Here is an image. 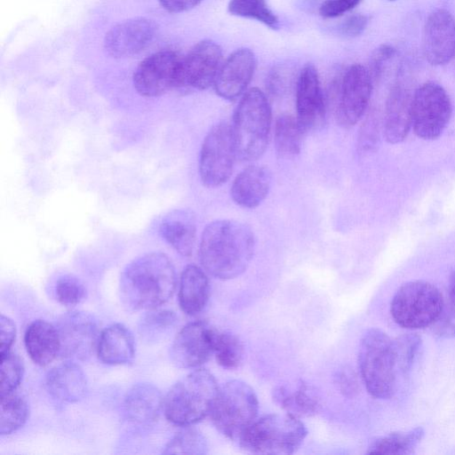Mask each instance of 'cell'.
I'll return each instance as SVG.
<instances>
[{
  "mask_svg": "<svg viewBox=\"0 0 455 455\" xmlns=\"http://www.w3.org/2000/svg\"><path fill=\"white\" fill-rule=\"evenodd\" d=\"M255 249V237L246 224L234 220H217L203 231L199 259L212 276L233 279L250 265Z\"/></svg>",
  "mask_w": 455,
  "mask_h": 455,
  "instance_id": "cell-1",
  "label": "cell"
},
{
  "mask_svg": "<svg viewBox=\"0 0 455 455\" xmlns=\"http://www.w3.org/2000/svg\"><path fill=\"white\" fill-rule=\"evenodd\" d=\"M176 274L170 259L150 252L132 260L124 269L119 284L123 304L132 310L154 309L172 296Z\"/></svg>",
  "mask_w": 455,
  "mask_h": 455,
  "instance_id": "cell-2",
  "label": "cell"
},
{
  "mask_svg": "<svg viewBox=\"0 0 455 455\" xmlns=\"http://www.w3.org/2000/svg\"><path fill=\"white\" fill-rule=\"evenodd\" d=\"M271 108L259 88L246 91L235 111L231 124L237 158L254 161L265 152L271 129Z\"/></svg>",
  "mask_w": 455,
  "mask_h": 455,
  "instance_id": "cell-3",
  "label": "cell"
},
{
  "mask_svg": "<svg viewBox=\"0 0 455 455\" xmlns=\"http://www.w3.org/2000/svg\"><path fill=\"white\" fill-rule=\"evenodd\" d=\"M219 388L209 371H193L177 381L164 398L165 417L181 427L201 421L210 415Z\"/></svg>",
  "mask_w": 455,
  "mask_h": 455,
  "instance_id": "cell-4",
  "label": "cell"
},
{
  "mask_svg": "<svg viewBox=\"0 0 455 455\" xmlns=\"http://www.w3.org/2000/svg\"><path fill=\"white\" fill-rule=\"evenodd\" d=\"M358 364L367 391L379 399H387L395 391L397 361L395 341L383 331L371 328L363 336Z\"/></svg>",
  "mask_w": 455,
  "mask_h": 455,
  "instance_id": "cell-5",
  "label": "cell"
},
{
  "mask_svg": "<svg viewBox=\"0 0 455 455\" xmlns=\"http://www.w3.org/2000/svg\"><path fill=\"white\" fill-rule=\"evenodd\" d=\"M307 434L300 419L288 413H275L255 419L238 440L240 446L250 453L289 455L297 451Z\"/></svg>",
  "mask_w": 455,
  "mask_h": 455,
  "instance_id": "cell-6",
  "label": "cell"
},
{
  "mask_svg": "<svg viewBox=\"0 0 455 455\" xmlns=\"http://www.w3.org/2000/svg\"><path fill=\"white\" fill-rule=\"evenodd\" d=\"M259 402L254 390L242 380H230L219 388L210 417L225 436L235 440L256 419Z\"/></svg>",
  "mask_w": 455,
  "mask_h": 455,
  "instance_id": "cell-7",
  "label": "cell"
},
{
  "mask_svg": "<svg viewBox=\"0 0 455 455\" xmlns=\"http://www.w3.org/2000/svg\"><path fill=\"white\" fill-rule=\"evenodd\" d=\"M443 301L434 284L421 280L411 281L395 293L390 313L394 321L405 329H423L437 320Z\"/></svg>",
  "mask_w": 455,
  "mask_h": 455,
  "instance_id": "cell-8",
  "label": "cell"
},
{
  "mask_svg": "<svg viewBox=\"0 0 455 455\" xmlns=\"http://www.w3.org/2000/svg\"><path fill=\"white\" fill-rule=\"evenodd\" d=\"M236 158L231 125L227 122L214 124L200 149L198 171L202 183L207 188H218L226 183Z\"/></svg>",
  "mask_w": 455,
  "mask_h": 455,
  "instance_id": "cell-9",
  "label": "cell"
},
{
  "mask_svg": "<svg viewBox=\"0 0 455 455\" xmlns=\"http://www.w3.org/2000/svg\"><path fill=\"white\" fill-rule=\"evenodd\" d=\"M452 107L446 91L438 84L427 82L412 96L411 127L423 140L437 139L446 128Z\"/></svg>",
  "mask_w": 455,
  "mask_h": 455,
  "instance_id": "cell-10",
  "label": "cell"
},
{
  "mask_svg": "<svg viewBox=\"0 0 455 455\" xmlns=\"http://www.w3.org/2000/svg\"><path fill=\"white\" fill-rule=\"evenodd\" d=\"M182 56L173 51L155 52L142 60L133 75L135 90L143 97L161 96L180 89Z\"/></svg>",
  "mask_w": 455,
  "mask_h": 455,
  "instance_id": "cell-11",
  "label": "cell"
},
{
  "mask_svg": "<svg viewBox=\"0 0 455 455\" xmlns=\"http://www.w3.org/2000/svg\"><path fill=\"white\" fill-rule=\"evenodd\" d=\"M373 80L364 66L354 64L343 75L336 87V117L340 125H355L368 107Z\"/></svg>",
  "mask_w": 455,
  "mask_h": 455,
  "instance_id": "cell-12",
  "label": "cell"
},
{
  "mask_svg": "<svg viewBox=\"0 0 455 455\" xmlns=\"http://www.w3.org/2000/svg\"><path fill=\"white\" fill-rule=\"evenodd\" d=\"M60 355L72 360H86L97 349L99 328L95 318L85 312L70 311L56 324Z\"/></svg>",
  "mask_w": 455,
  "mask_h": 455,
  "instance_id": "cell-13",
  "label": "cell"
},
{
  "mask_svg": "<svg viewBox=\"0 0 455 455\" xmlns=\"http://www.w3.org/2000/svg\"><path fill=\"white\" fill-rule=\"evenodd\" d=\"M218 331L207 323L196 321L184 326L173 339L171 359L179 368H196L214 354Z\"/></svg>",
  "mask_w": 455,
  "mask_h": 455,
  "instance_id": "cell-14",
  "label": "cell"
},
{
  "mask_svg": "<svg viewBox=\"0 0 455 455\" xmlns=\"http://www.w3.org/2000/svg\"><path fill=\"white\" fill-rule=\"evenodd\" d=\"M222 64V52L212 40L196 44L182 58L180 89L205 90L213 85Z\"/></svg>",
  "mask_w": 455,
  "mask_h": 455,
  "instance_id": "cell-15",
  "label": "cell"
},
{
  "mask_svg": "<svg viewBox=\"0 0 455 455\" xmlns=\"http://www.w3.org/2000/svg\"><path fill=\"white\" fill-rule=\"evenodd\" d=\"M297 119L305 132L321 128L325 120V102L315 67L306 64L296 84Z\"/></svg>",
  "mask_w": 455,
  "mask_h": 455,
  "instance_id": "cell-16",
  "label": "cell"
},
{
  "mask_svg": "<svg viewBox=\"0 0 455 455\" xmlns=\"http://www.w3.org/2000/svg\"><path fill=\"white\" fill-rule=\"evenodd\" d=\"M422 51L434 66L455 59V18L444 9L433 12L427 19L422 35Z\"/></svg>",
  "mask_w": 455,
  "mask_h": 455,
  "instance_id": "cell-17",
  "label": "cell"
},
{
  "mask_svg": "<svg viewBox=\"0 0 455 455\" xmlns=\"http://www.w3.org/2000/svg\"><path fill=\"white\" fill-rule=\"evenodd\" d=\"M156 23L147 18L124 20L112 28L105 37V49L115 58L131 57L146 49L154 40Z\"/></svg>",
  "mask_w": 455,
  "mask_h": 455,
  "instance_id": "cell-18",
  "label": "cell"
},
{
  "mask_svg": "<svg viewBox=\"0 0 455 455\" xmlns=\"http://www.w3.org/2000/svg\"><path fill=\"white\" fill-rule=\"evenodd\" d=\"M256 68V57L248 48L233 52L221 64L213 87L225 100H235L244 93Z\"/></svg>",
  "mask_w": 455,
  "mask_h": 455,
  "instance_id": "cell-19",
  "label": "cell"
},
{
  "mask_svg": "<svg viewBox=\"0 0 455 455\" xmlns=\"http://www.w3.org/2000/svg\"><path fill=\"white\" fill-rule=\"evenodd\" d=\"M413 93L397 84L390 90L387 98L383 116V134L390 144L404 140L411 128V104Z\"/></svg>",
  "mask_w": 455,
  "mask_h": 455,
  "instance_id": "cell-20",
  "label": "cell"
},
{
  "mask_svg": "<svg viewBox=\"0 0 455 455\" xmlns=\"http://www.w3.org/2000/svg\"><path fill=\"white\" fill-rule=\"evenodd\" d=\"M270 187V171L263 165H250L233 180L230 196L237 205L253 209L265 200Z\"/></svg>",
  "mask_w": 455,
  "mask_h": 455,
  "instance_id": "cell-21",
  "label": "cell"
},
{
  "mask_svg": "<svg viewBox=\"0 0 455 455\" xmlns=\"http://www.w3.org/2000/svg\"><path fill=\"white\" fill-rule=\"evenodd\" d=\"M46 387L54 399L65 403H76L84 399L88 392L85 374L73 362L53 367L46 376Z\"/></svg>",
  "mask_w": 455,
  "mask_h": 455,
  "instance_id": "cell-22",
  "label": "cell"
},
{
  "mask_svg": "<svg viewBox=\"0 0 455 455\" xmlns=\"http://www.w3.org/2000/svg\"><path fill=\"white\" fill-rule=\"evenodd\" d=\"M164 409V398L160 390L150 383L134 385L124 400L126 418L138 424H149L157 419Z\"/></svg>",
  "mask_w": 455,
  "mask_h": 455,
  "instance_id": "cell-23",
  "label": "cell"
},
{
  "mask_svg": "<svg viewBox=\"0 0 455 455\" xmlns=\"http://www.w3.org/2000/svg\"><path fill=\"white\" fill-rule=\"evenodd\" d=\"M135 343L131 331L121 323L104 329L97 345L99 359L107 364H125L134 357Z\"/></svg>",
  "mask_w": 455,
  "mask_h": 455,
  "instance_id": "cell-24",
  "label": "cell"
},
{
  "mask_svg": "<svg viewBox=\"0 0 455 455\" xmlns=\"http://www.w3.org/2000/svg\"><path fill=\"white\" fill-rule=\"evenodd\" d=\"M273 398L286 413L298 419L315 416L322 406L319 392L304 380H300L296 388L275 387Z\"/></svg>",
  "mask_w": 455,
  "mask_h": 455,
  "instance_id": "cell-25",
  "label": "cell"
},
{
  "mask_svg": "<svg viewBox=\"0 0 455 455\" xmlns=\"http://www.w3.org/2000/svg\"><path fill=\"white\" fill-rule=\"evenodd\" d=\"M163 238L180 255L192 254L196 242V220L188 210H174L163 219L160 225Z\"/></svg>",
  "mask_w": 455,
  "mask_h": 455,
  "instance_id": "cell-26",
  "label": "cell"
},
{
  "mask_svg": "<svg viewBox=\"0 0 455 455\" xmlns=\"http://www.w3.org/2000/svg\"><path fill=\"white\" fill-rule=\"evenodd\" d=\"M210 295L209 280L199 267L187 266L180 279L179 304L181 310L195 315L200 313L207 304Z\"/></svg>",
  "mask_w": 455,
  "mask_h": 455,
  "instance_id": "cell-27",
  "label": "cell"
},
{
  "mask_svg": "<svg viewBox=\"0 0 455 455\" xmlns=\"http://www.w3.org/2000/svg\"><path fill=\"white\" fill-rule=\"evenodd\" d=\"M24 340L28 354L38 365H47L60 355L56 326L46 321L33 322L26 331Z\"/></svg>",
  "mask_w": 455,
  "mask_h": 455,
  "instance_id": "cell-28",
  "label": "cell"
},
{
  "mask_svg": "<svg viewBox=\"0 0 455 455\" xmlns=\"http://www.w3.org/2000/svg\"><path fill=\"white\" fill-rule=\"evenodd\" d=\"M305 131L296 116H280L275 124V150L283 158H292L299 154Z\"/></svg>",
  "mask_w": 455,
  "mask_h": 455,
  "instance_id": "cell-29",
  "label": "cell"
},
{
  "mask_svg": "<svg viewBox=\"0 0 455 455\" xmlns=\"http://www.w3.org/2000/svg\"><path fill=\"white\" fill-rule=\"evenodd\" d=\"M424 435L418 427L406 432H395L376 439L368 448L371 454L407 455L413 453Z\"/></svg>",
  "mask_w": 455,
  "mask_h": 455,
  "instance_id": "cell-30",
  "label": "cell"
},
{
  "mask_svg": "<svg viewBox=\"0 0 455 455\" xmlns=\"http://www.w3.org/2000/svg\"><path fill=\"white\" fill-rule=\"evenodd\" d=\"M27 401L12 392L0 395V435H10L24 425L28 417Z\"/></svg>",
  "mask_w": 455,
  "mask_h": 455,
  "instance_id": "cell-31",
  "label": "cell"
},
{
  "mask_svg": "<svg viewBox=\"0 0 455 455\" xmlns=\"http://www.w3.org/2000/svg\"><path fill=\"white\" fill-rule=\"evenodd\" d=\"M177 323L174 312L166 309H150L140 320L139 333L148 343H156L167 337Z\"/></svg>",
  "mask_w": 455,
  "mask_h": 455,
  "instance_id": "cell-32",
  "label": "cell"
},
{
  "mask_svg": "<svg viewBox=\"0 0 455 455\" xmlns=\"http://www.w3.org/2000/svg\"><path fill=\"white\" fill-rule=\"evenodd\" d=\"M228 10L233 15L256 20L272 29L278 28V18L267 0H230Z\"/></svg>",
  "mask_w": 455,
  "mask_h": 455,
  "instance_id": "cell-33",
  "label": "cell"
},
{
  "mask_svg": "<svg viewBox=\"0 0 455 455\" xmlns=\"http://www.w3.org/2000/svg\"><path fill=\"white\" fill-rule=\"evenodd\" d=\"M214 355L220 366L226 369L237 368L242 363L244 355L243 343L235 334L218 331Z\"/></svg>",
  "mask_w": 455,
  "mask_h": 455,
  "instance_id": "cell-34",
  "label": "cell"
},
{
  "mask_svg": "<svg viewBox=\"0 0 455 455\" xmlns=\"http://www.w3.org/2000/svg\"><path fill=\"white\" fill-rule=\"evenodd\" d=\"M208 444L204 435L197 429L185 427L165 446L164 454H205Z\"/></svg>",
  "mask_w": 455,
  "mask_h": 455,
  "instance_id": "cell-35",
  "label": "cell"
},
{
  "mask_svg": "<svg viewBox=\"0 0 455 455\" xmlns=\"http://www.w3.org/2000/svg\"><path fill=\"white\" fill-rule=\"evenodd\" d=\"M21 359L11 351L1 355L0 395L14 392L23 375Z\"/></svg>",
  "mask_w": 455,
  "mask_h": 455,
  "instance_id": "cell-36",
  "label": "cell"
},
{
  "mask_svg": "<svg viewBox=\"0 0 455 455\" xmlns=\"http://www.w3.org/2000/svg\"><path fill=\"white\" fill-rule=\"evenodd\" d=\"M55 294L60 304L66 307H74L85 299L86 289L78 278L65 275L57 281Z\"/></svg>",
  "mask_w": 455,
  "mask_h": 455,
  "instance_id": "cell-37",
  "label": "cell"
},
{
  "mask_svg": "<svg viewBox=\"0 0 455 455\" xmlns=\"http://www.w3.org/2000/svg\"><path fill=\"white\" fill-rule=\"evenodd\" d=\"M395 341L397 367L403 371H408L420 347V338L416 334H406Z\"/></svg>",
  "mask_w": 455,
  "mask_h": 455,
  "instance_id": "cell-38",
  "label": "cell"
},
{
  "mask_svg": "<svg viewBox=\"0 0 455 455\" xmlns=\"http://www.w3.org/2000/svg\"><path fill=\"white\" fill-rule=\"evenodd\" d=\"M434 331L442 338H455V291L448 290L447 299L434 323Z\"/></svg>",
  "mask_w": 455,
  "mask_h": 455,
  "instance_id": "cell-39",
  "label": "cell"
},
{
  "mask_svg": "<svg viewBox=\"0 0 455 455\" xmlns=\"http://www.w3.org/2000/svg\"><path fill=\"white\" fill-rule=\"evenodd\" d=\"M376 117L374 114H371L360 130L358 147L363 152L371 150L378 142L379 123Z\"/></svg>",
  "mask_w": 455,
  "mask_h": 455,
  "instance_id": "cell-40",
  "label": "cell"
},
{
  "mask_svg": "<svg viewBox=\"0 0 455 455\" xmlns=\"http://www.w3.org/2000/svg\"><path fill=\"white\" fill-rule=\"evenodd\" d=\"M395 52V50L387 44H382L373 52L368 68L373 81L380 76L384 64L394 56Z\"/></svg>",
  "mask_w": 455,
  "mask_h": 455,
  "instance_id": "cell-41",
  "label": "cell"
},
{
  "mask_svg": "<svg viewBox=\"0 0 455 455\" xmlns=\"http://www.w3.org/2000/svg\"><path fill=\"white\" fill-rule=\"evenodd\" d=\"M362 0H327L320 7L319 12L323 18H335L352 10Z\"/></svg>",
  "mask_w": 455,
  "mask_h": 455,
  "instance_id": "cell-42",
  "label": "cell"
},
{
  "mask_svg": "<svg viewBox=\"0 0 455 455\" xmlns=\"http://www.w3.org/2000/svg\"><path fill=\"white\" fill-rule=\"evenodd\" d=\"M16 337V326L12 319L4 315L0 316V353L1 355L10 352Z\"/></svg>",
  "mask_w": 455,
  "mask_h": 455,
  "instance_id": "cell-43",
  "label": "cell"
},
{
  "mask_svg": "<svg viewBox=\"0 0 455 455\" xmlns=\"http://www.w3.org/2000/svg\"><path fill=\"white\" fill-rule=\"evenodd\" d=\"M368 22V16L364 14H353L342 22L339 29L342 35L355 37L360 36L364 31Z\"/></svg>",
  "mask_w": 455,
  "mask_h": 455,
  "instance_id": "cell-44",
  "label": "cell"
},
{
  "mask_svg": "<svg viewBox=\"0 0 455 455\" xmlns=\"http://www.w3.org/2000/svg\"><path fill=\"white\" fill-rule=\"evenodd\" d=\"M339 386L341 392L347 395L353 396L358 391V381L355 372L351 369L345 368L339 372Z\"/></svg>",
  "mask_w": 455,
  "mask_h": 455,
  "instance_id": "cell-45",
  "label": "cell"
},
{
  "mask_svg": "<svg viewBox=\"0 0 455 455\" xmlns=\"http://www.w3.org/2000/svg\"><path fill=\"white\" fill-rule=\"evenodd\" d=\"M160 4L170 12H182L193 9L203 0H158Z\"/></svg>",
  "mask_w": 455,
  "mask_h": 455,
  "instance_id": "cell-46",
  "label": "cell"
},
{
  "mask_svg": "<svg viewBox=\"0 0 455 455\" xmlns=\"http://www.w3.org/2000/svg\"><path fill=\"white\" fill-rule=\"evenodd\" d=\"M448 290L455 291V269L452 271L450 276Z\"/></svg>",
  "mask_w": 455,
  "mask_h": 455,
  "instance_id": "cell-47",
  "label": "cell"
},
{
  "mask_svg": "<svg viewBox=\"0 0 455 455\" xmlns=\"http://www.w3.org/2000/svg\"><path fill=\"white\" fill-rule=\"evenodd\" d=\"M389 1H395V0H389Z\"/></svg>",
  "mask_w": 455,
  "mask_h": 455,
  "instance_id": "cell-48",
  "label": "cell"
}]
</instances>
